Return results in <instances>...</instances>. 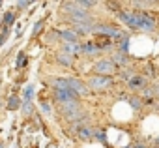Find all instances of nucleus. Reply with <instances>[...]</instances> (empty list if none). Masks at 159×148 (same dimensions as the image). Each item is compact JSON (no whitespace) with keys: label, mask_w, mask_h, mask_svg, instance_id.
I'll return each instance as SVG.
<instances>
[{"label":"nucleus","mask_w":159,"mask_h":148,"mask_svg":"<svg viewBox=\"0 0 159 148\" xmlns=\"http://www.w3.org/2000/svg\"><path fill=\"white\" fill-rule=\"evenodd\" d=\"M114 85L112 77H107V75H92L88 79V88L92 90H107Z\"/></svg>","instance_id":"nucleus-1"},{"label":"nucleus","mask_w":159,"mask_h":148,"mask_svg":"<svg viewBox=\"0 0 159 148\" xmlns=\"http://www.w3.org/2000/svg\"><path fill=\"white\" fill-rule=\"evenodd\" d=\"M94 71H96V75H107V77H111L112 73L116 71V66L112 64L111 58H103V60H99V62L94 64Z\"/></svg>","instance_id":"nucleus-2"},{"label":"nucleus","mask_w":159,"mask_h":148,"mask_svg":"<svg viewBox=\"0 0 159 148\" xmlns=\"http://www.w3.org/2000/svg\"><path fill=\"white\" fill-rule=\"evenodd\" d=\"M120 21L124 23V25H127L129 28H135V30H139V26H140V12H120Z\"/></svg>","instance_id":"nucleus-3"},{"label":"nucleus","mask_w":159,"mask_h":148,"mask_svg":"<svg viewBox=\"0 0 159 148\" xmlns=\"http://www.w3.org/2000/svg\"><path fill=\"white\" fill-rule=\"evenodd\" d=\"M62 114H64L67 120H71V122L83 118V113H79V103H77V101H75V103H66V105H62Z\"/></svg>","instance_id":"nucleus-4"},{"label":"nucleus","mask_w":159,"mask_h":148,"mask_svg":"<svg viewBox=\"0 0 159 148\" xmlns=\"http://www.w3.org/2000/svg\"><path fill=\"white\" fill-rule=\"evenodd\" d=\"M67 86H69V90L73 92V94H77V96H86V94H90V88H88V85H84L81 79H67Z\"/></svg>","instance_id":"nucleus-5"},{"label":"nucleus","mask_w":159,"mask_h":148,"mask_svg":"<svg viewBox=\"0 0 159 148\" xmlns=\"http://www.w3.org/2000/svg\"><path fill=\"white\" fill-rule=\"evenodd\" d=\"M54 99H56L58 103L66 105V103H75V101L79 99V96L73 94L69 88H67V90H54Z\"/></svg>","instance_id":"nucleus-6"},{"label":"nucleus","mask_w":159,"mask_h":148,"mask_svg":"<svg viewBox=\"0 0 159 148\" xmlns=\"http://www.w3.org/2000/svg\"><path fill=\"white\" fill-rule=\"evenodd\" d=\"M153 28H155V19H153V15L148 13V12H140V26H139V30H142V32H152Z\"/></svg>","instance_id":"nucleus-7"},{"label":"nucleus","mask_w":159,"mask_h":148,"mask_svg":"<svg viewBox=\"0 0 159 148\" xmlns=\"http://www.w3.org/2000/svg\"><path fill=\"white\" fill-rule=\"evenodd\" d=\"M94 30V26L90 25V23H75V26H73V32L79 36V34H90Z\"/></svg>","instance_id":"nucleus-8"},{"label":"nucleus","mask_w":159,"mask_h":148,"mask_svg":"<svg viewBox=\"0 0 159 148\" xmlns=\"http://www.w3.org/2000/svg\"><path fill=\"white\" fill-rule=\"evenodd\" d=\"M58 36H60V39H64L66 43H77V39H79V36H77L73 30H60Z\"/></svg>","instance_id":"nucleus-9"},{"label":"nucleus","mask_w":159,"mask_h":148,"mask_svg":"<svg viewBox=\"0 0 159 148\" xmlns=\"http://www.w3.org/2000/svg\"><path fill=\"white\" fill-rule=\"evenodd\" d=\"M92 43L96 45V49H98V51H103V49H107V47H111V45H112V39H109V38H105V36H99V38H96Z\"/></svg>","instance_id":"nucleus-10"},{"label":"nucleus","mask_w":159,"mask_h":148,"mask_svg":"<svg viewBox=\"0 0 159 148\" xmlns=\"http://www.w3.org/2000/svg\"><path fill=\"white\" fill-rule=\"evenodd\" d=\"M144 77H140V75H133L131 79H129V88H133V90H140V88H144Z\"/></svg>","instance_id":"nucleus-11"},{"label":"nucleus","mask_w":159,"mask_h":148,"mask_svg":"<svg viewBox=\"0 0 159 148\" xmlns=\"http://www.w3.org/2000/svg\"><path fill=\"white\" fill-rule=\"evenodd\" d=\"M64 53H67L69 56H75L81 53V45L79 43H64Z\"/></svg>","instance_id":"nucleus-12"},{"label":"nucleus","mask_w":159,"mask_h":148,"mask_svg":"<svg viewBox=\"0 0 159 148\" xmlns=\"http://www.w3.org/2000/svg\"><path fill=\"white\" fill-rule=\"evenodd\" d=\"M21 105H23V99H21L19 96H11V98L8 99V105H6V107H8L10 111H17Z\"/></svg>","instance_id":"nucleus-13"},{"label":"nucleus","mask_w":159,"mask_h":148,"mask_svg":"<svg viewBox=\"0 0 159 148\" xmlns=\"http://www.w3.org/2000/svg\"><path fill=\"white\" fill-rule=\"evenodd\" d=\"M75 133L81 137V139H90L92 137V129H88V127H83V126H75Z\"/></svg>","instance_id":"nucleus-14"},{"label":"nucleus","mask_w":159,"mask_h":148,"mask_svg":"<svg viewBox=\"0 0 159 148\" xmlns=\"http://www.w3.org/2000/svg\"><path fill=\"white\" fill-rule=\"evenodd\" d=\"M111 60H112L114 66H116V64H118V66H125V64H127V54H125V53H116Z\"/></svg>","instance_id":"nucleus-15"},{"label":"nucleus","mask_w":159,"mask_h":148,"mask_svg":"<svg viewBox=\"0 0 159 148\" xmlns=\"http://www.w3.org/2000/svg\"><path fill=\"white\" fill-rule=\"evenodd\" d=\"M56 58H58V62H60V64H64V66H71V64H73V56H69V54H67V53H64V51H60Z\"/></svg>","instance_id":"nucleus-16"},{"label":"nucleus","mask_w":159,"mask_h":148,"mask_svg":"<svg viewBox=\"0 0 159 148\" xmlns=\"http://www.w3.org/2000/svg\"><path fill=\"white\" fill-rule=\"evenodd\" d=\"M81 53H84V54H96V53H99V51L96 49V45H94L92 41H86V43L81 47Z\"/></svg>","instance_id":"nucleus-17"},{"label":"nucleus","mask_w":159,"mask_h":148,"mask_svg":"<svg viewBox=\"0 0 159 148\" xmlns=\"http://www.w3.org/2000/svg\"><path fill=\"white\" fill-rule=\"evenodd\" d=\"M52 86L54 90H67V79H52Z\"/></svg>","instance_id":"nucleus-18"},{"label":"nucleus","mask_w":159,"mask_h":148,"mask_svg":"<svg viewBox=\"0 0 159 148\" xmlns=\"http://www.w3.org/2000/svg\"><path fill=\"white\" fill-rule=\"evenodd\" d=\"M13 23H15V15H13L11 12L4 13V25H6V28H10V26H11Z\"/></svg>","instance_id":"nucleus-19"},{"label":"nucleus","mask_w":159,"mask_h":148,"mask_svg":"<svg viewBox=\"0 0 159 148\" xmlns=\"http://www.w3.org/2000/svg\"><path fill=\"white\" fill-rule=\"evenodd\" d=\"M43 26H45V21H43V19H41V21H38V23H36V26H34V30H32V38H36V36L43 30Z\"/></svg>","instance_id":"nucleus-20"},{"label":"nucleus","mask_w":159,"mask_h":148,"mask_svg":"<svg viewBox=\"0 0 159 148\" xmlns=\"http://www.w3.org/2000/svg\"><path fill=\"white\" fill-rule=\"evenodd\" d=\"M26 66V54L25 53H19V58H17V69L25 67Z\"/></svg>","instance_id":"nucleus-21"},{"label":"nucleus","mask_w":159,"mask_h":148,"mask_svg":"<svg viewBox=\"0 0 159 148\" xmlns=\"http://www.w3.org/2000/svg\"><path fill=\"white\" fill-rule=\"evenodd\" d=\"M129 103H131V107H133V109H140V107H142L140 98H129Z\"/></svg>","instance_id":"nucleus-22"},{"label":"nucleus","mask_w":159,"mask_h":148,"mask_svg":"<svg viewBox=\"0 0 159 148\" xmlns=\"http://www.w3.org/2000/svg\"><path fill=\"white\" fill-rule=\"evenodd\" d=\"M32 94H34V88H32V86H28V88L25 90V98H23V103H26V101H30V98H32Z\"/></svg>","instance_id":"nucleus-23"},{"label":"nucleus","mask_w":159,"mask_h":148,"mask_svg":"<svg viewBox=\"0 0 159 148\" xmlns=\"http://www.w3.org/2000/svg\"><path fill=\"white\" fill-rule=\"evenodd\" d=\"M8 36H10V28H4V32H2V36H0V47H2V45L6 43V39H8Z\"/></svg>","instance_id":"nucleus-24"},{"label":"nucleus","mask_w":159,"mask_h":148,"mask_svg":"<svg viewBox=\"0 0 159 148\" xmlns=\"http://www.w3.org/2000/svg\"><path fill=\"white\" fill-rule=\"evenodd\" d=\"M81 8H94L96 6V2H90V0H84V2H77Z\"/></svg>","instance_id":"nucleus-25"},{"label":"nucleus","mask_w":159,"mask_h":148,"mask_svg":"<svg viewBox=\"0 0 159 148\" xmlns=\"http://www.w3.org/2000/svg\"><path fill=\"white\" fill-rule=\"evenodd\" d=\"M23 111H25V114H30V113H32V105H30V101L23 103Z\"/></svg>","instance_id":"nucleus-26"},{"label":"nucleus","mask_w":159,"mask_h":148,"mask_svg":"<svg viewBox=\"0 0 159 148\" xmlns=\"http://www.w3.org/2000/svg\"><path fill=\"white\" fill-rule=\"evenodd\" d=\"M41 109H43V113H45V114H49V113H51V107H49L47 103H41Z\"/></svg>","instance_id":"nucleus-27"},{"label":"nucleus","mask_w":159,"mask_h":148,"mask_svg":"<svg viewBox=\"0 0 159 148\" xmlns=\"http://www.w3.org/2000/svg\"><path fill=\"white\" fill-rule=\"evenodd\" d=\"M30 2H17V8H28Z\"/></svg>","instance_id":"nucleus-28"},{"label":"nucleus","mask_w":159,"mask_h":148,"mask_svg":"<svg viewBox=\"0 0 159 148\" xmlns=\"http://www.w3.org/2000/svg\"><path fill=\"white\" fill-rule=\"evenodd\" d=\"M146 69H148V73H150V75H155V67H153V66H148Z\"/></svg>","instance_id":"nucleus-29"},{"label":"nucleus","mask_w":159,"mask_h":148,"mask_svg":"<svg viewBox=\"0 0 159 148\" xmlns=\"http://www.w3.org/2000/svg\"><path fill=\"white\" fill-rule=\"evenodd\" d=\"M155 142H157V146H159V137H157V141H155Z\"/></svg>","instance_id":"nucleus-30"}]
</instances>
